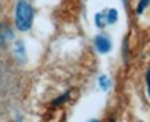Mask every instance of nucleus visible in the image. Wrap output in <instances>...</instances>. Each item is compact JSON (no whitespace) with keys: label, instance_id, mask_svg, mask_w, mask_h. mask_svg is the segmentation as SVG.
<instances>
[{"label":"nucleus","instance_id":"f03ea898","mask_svg":"<svg viewBox=\"0 0 150 122\" xmlns=\"http://www.w3.org/2000/svg\"><path fill=\"white\" fill-rule=\"evenodd\" d=\"M94 44L97 47V51L99 53H108V51H111V41L109 38H106V36H96L94 38Z\"/></svg>","mask_w":150,"mask_h":122},{"label":"nucleus","instance_id":"f257e3e1","mask_svg":"<svg viewBox=\"0 0 150 122\" xmlns=\"http://www.w3.org/2000/svg\"><path fill=\"white\" fill-rule=\"evenodd\" d=\"M33 17H34L33 7L26 0H21L16 7V26L19 31H29L33 26Z\"/></svg>","mask_w":150,"mask_h":122},{"label":"nucleus","instance_id":"6e6552de","mask_svg":"<svg viewBox=\"0 0 150 122\" xmlns=\"http://www.w3.org/2000/svg\"><path fill=\"white\" fill-rule=\"evenodd\" d=\"M68 97H70V92H67V93H63L62 97H60V98H56L55 102H53V105H60L62 102H65V100L68 98Z\"/></svg>","mask_w":150,"mask_h":122},{"label":"nucleus","instance_id":"7ed1b4c3","mask_svg":"<svg viewBox=\"0 0 150 122\" xmlns=\"http://www.w3.org/2000/svg\"><path fill=\"white\" fill-rule=\"evenodd\" d=\"M99 86H101V90L106 92V90L111 86V80H109L106 75H101V76H99Z\"/></svg>","mask_w":150,"mask_h":122},{"label":"nucleus","instance_id":"9b49d317","mask_svg":"<svg viewBox=\"0 0 150 122\" xmlns=\"http://www.w3.org/2000/svg\"><path fill=\"white\" fill-rule=\"evenodd\" d=\"M89 122H99V121H96V119H94V121H89Z\"/></svg>","mask_w":150,"mask_h":122},{"label":"nucleus","instance_id":"1a4fd4ad","mask_svg":"<svg viewBox=\"0 0 150 122\" xmlns=\"http://www.w3.org/2000/svg\"><path fill=\"white\" fill-rule=\"evenodd\" d=\"M147 88H149V97H150V66H149V71H147Z\"/></svg>","mask_w":150,"mask_h":122},{"label":"nucleus","instance_id":"ddd939ff","mask_svg":"<svg viewBox=\"0 0 150 122\" xmlns=\"http://www.w3.org/2000/svg\"><path fill=\"white\" fill-rule=\"evenodd\" d=\"M17 122H21V121H17Z\"/></svg>","mask_w":150,"mask_h":122},{"label":"nucleus","instance_id":"39448f33","mask_svg":"<svg viewBox=\"0 0 150 122\" xmlns=\"http://www.w3.org/2000/svg\"><path fill=\"white\" fill-rule=\"evenodd\" d=\"M96 24H97V27H104V24H108V20H106V14H103V12L96 14Z\"/></svg>","mask_w":150,"mask_h":122},{"label":"nucleus","instance_id":"20e7f679","mask_svg":"<svg viewBox=\"0 0 150 122\" xmlns=\"http://www.w3.org/2000/svg\"><path fill=\"white\" fill-rule=\"evenodd\" d=\"M116 19H118V12H116V9H109V12L106 14V20H108V24H114Z\"/></svg>","mask_w":150,"mask_h":122},{"label":"nucleus","instance_id":"9d476101","mask_svg":"<svg viewBox=\"0 0 150 122\" xmlns=\"http://www.w3.org/2000/svg\"><path fill=\"white\" fill-rule=\"evenodd\" d=\"M123 3H125V5H126V3H128V0H123Z\"/></svg>","mask_w":150,"mask_h":122},{"label":"nucleus","instance_id":"423d86ee","mask_svg":"<svg viewBox=\"0 0 150 122\" xmlns=\"http://www.w3.org/2000/svg\"><path fill=\"white\" fill-rule=\"evenodd\" d=\"M150 0H140V3H138V7H137V14H143V10L149 7Z\"/></svg>","mask_w":150,"mask_h":122},{"label":"nucleus","instance_id":"f8f14e48","mask_svg":"<svg viewBox=\"0 0 150 122\" xmlns=\"http://www.w3.org/2000/svg\"><path fill=\"white\" fill-rule=\"evenodd\" d=\"M111 122H114V121H111Z\"/></svg>","mask_w":150,"mask_h":122},{"label":"nucleus","instance_id":"0eeeda50","mask_svg":"<svg viewBox=\"0 0 150 122\" xmlns=\"http://www.w3.org/2000/svg\"><path fill=\"white\" fill-rule=\"evenodd\" d=\"M16 51H17V54L21 58H24L26 51H24V44H22V43H17V44H16Z\"/></svg>","mask_w":150,"mask_h":122}]
</instances>
